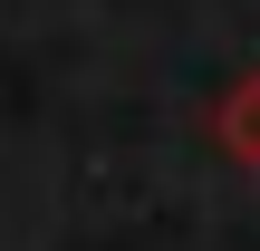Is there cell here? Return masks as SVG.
Listing matches in <instances>:
<instances>
[{"instance_id":"1","label":"cell","mask_w":260,"mask_h":251,"mask_svg":"<svg viewBox=\"0 0 260 251\" xmlns=\"http://www.w3.org/2000/svg\"><path fill=\"white\" fill-rule=\"evenodd\" d=\"M212 145H222L232 164H251V174H260V68L222 87V106H212Z\"/></svg>"}]
</instances>
